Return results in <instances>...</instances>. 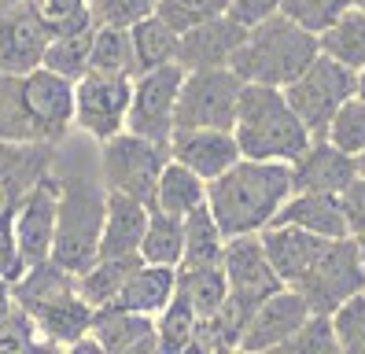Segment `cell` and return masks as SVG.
Listing matches in <instances>:
<instances>
[{
  "label": "cell",
  "instance_id": "obj_24",
  "mask_svg": "<svg viewBox=\"0 0 365 354\" xmlns=\"http://www.w3.org/2000/svg\"><path fill=\"white\" fill-rule=\"evenodd\" d=\"M207 196H210V181L200 177L196 170H188L185 163H178L170 155V163L159 177V188H155V203L159 211L166 214H178V218H188L192 211L207 207Z\"/></svg>",
  "mask_w": 365,
  "mask_h": 354
},
{
  "label": "cell",
  "instance_id": "obj_38",
  "mask_svg": "<svg viewBox=\"0 0 365 354\" xmlns=\"http://www.w3.org/2000/svg\"><path fill=\"white\" fill-rule=\"evenodd\" d=\"M281 350H299V354H332V350H339L332 314H317L314 310V314L303 321V328H299Z\"/></svg>",
  "mask_w": 365,
  "mask_h": 354
},
{
  "label": "cell",
  "instance_id": "obj_26",
  "mask_svg": "<svg viewBox=\"0 0 365 354\" xmlns=\"http://www.w3.org/2000/svg\"><path fill=\"white\" fill-rule=\"evenodd\" d=\"M93 37H96V19L81 22V26H71V30H56L48 52H45V66L71 81L85 78L89 74V63H93Z\"/></svg>",
  "mask_w": 365,
  "mask_h": 354
},
{
  "label": "cell",
  "instance_id": "obj_23",
  "mask_svg": "<svg viewBox=\"0 0 365 354\" xmlns=\"http://www.w3.org/2000/svg\"><path fill=\"white\" fill-rule=\"evenodd\" d=\"M174 295H178V266L140 262L137 270H133V277L122 284V292L115 295L111 306L133 310V314H148V318H159Z\"/></svg>",
  "mask_w": 365,
  "mask_h": 354
},
{
  "label": "cell",
  "instance_id": "obj_27",
  "mask_svg": "<svg viewBox=\"0 0 365 354\" xmlns=\"http://www.w3.org/2000/svg\"><path fill=\"white\" fill-rule=\"evenodd\" d=\"M130 34H133V52H137V74L155 71V66H166V63H178L181 34L166 19H159L155 11L148 19H140L137 26H130Z\"/></svg>",
  "mask_w": 365,
  "mask_h": 354
},
{
  "label": "cell",
  "instance_id": "obj_30",
  "mask_svg": "<svg viewBox=\"0 0 365 354\" xmlns=\"http://www.w3.org/2000/svg\"><path fill=\"white\" fill-rule=\"evenodd\" d=\"M181 255H185V218L152 207L148 233L140 243V258L152 266H181Z\"/></svg>",
  "mask_w": 365,
  "mask_h": 354
},
{
  "label": "cell",
  "instance_id": "obj_15",
  "mask_svg": "<svg viewBox=\"0 0 365 354\" xmlns=\"http://www.w3.org/2000/svg\"><path fill=\"white\" fill-rule=\"evenodd\" d=\"M310 314H314V310L303 299V292H295V288H281V292H273L266 303H259L247 314L244 336H240V350H247V354L281 350L295 332L303 328V321Z\"/></svg>",
  "mask_w": 365,
  "mask_h": 354
},
{
  "label": "cell",
  "instance_id": "obj_5",
  "mask_svg": "<svg viewBox=\"0 0 365 354\" xmlns=\"http://www.w3.org/2000/svg\"><path fill=\"white\" fill-rule=\"evenodd\" d=\"M103 211H107V188L103 181L93 185L81 173L63 177L59 196V226H56V248L52 258L67 266L71 273H81L100 258L103 240Z\"/></svg>",
  "mask_w": 365,
  "mask_h": 354
},
{
  "label": "cell",
  "instance_id": "obj_36",
  "mask_svg": "<svg viewBox=\"0 0 365 354\" xmlns=\"http://www.w3.org/2000/svg\"><path fill=\"white\" fill-rule=\"evenodd\" d=\"M354 4L351 0H284V15L288 19H295L303 30H310V34H325L329 26H336V22L347 15Z\"/></svg>",
  "mask_w": 365,
  "mask_h": 354
},
{
  "label": "cell",
  "instance_id": "obj_19",
  "mask_svg": "<svg viewBox=\"0 0 365 354\" xmlns=\"http://www.w3.org/2000/svg\"><path fill=\"white\" fill-rule=\"evenodd\" d=\"M262 243L269 251L273 270L281 273V280L288 288L303 284V277L314 270V262L321 258V251L329 248L325 236H314V233L299 229V226H281V221L269 226V229H262Z\"/></svg>",
  "mask_w": 365,
  "mask_h": 354
},
{
  "label": "cell",
  "instance_id": "obj_17",
  "mask_svg": "<svg viewBox=\"0 0 365 354\" xmlns=\"http://www.w3.org/2000/svg\"><path fill=\"white\" fill-rule=\"evenodd\" d=\"M247 37V26L236 22L232 15H218L203 22L196 30H185L181 34V52L178 63L185 71H214V66H232L236 52Z\"/></svg>",
  "mask_w": 365,
  "mask_h": 354
},
{
  "label": "cell",
  "instance_id": "obj_1",
  "mask_svg": "<svg viewBox=\"0 0 365 354\" xmlns=\"http://www.w3.org/2000/svg\"><path fill=\"white\" fill-rule=\"evenodd\" d=\"M74 126V81L48 66L0 74V141L59 144Z\"/></svg>",
  "mask_w": 365,
  "mask_h": 354
},
{
  "label": "cell",
  "instance_id": "obj_39",
  "mask_svg": "<svg viewBox=\"0 0 365 354\" xmlns=\"http://www.w3.org/2000/svg\"><path fill=\"white\" fill-rule=\"evenodd\" d=\"M159 0H93L96 26H137L155 11Z\"/></svg>",
  "mask_w": 365,
  "mask_h": 354
},
{
  "label": "cell",
  "instance_id": "obj_43",
  "mask_svg": "<svg viewBox=\"0 0 365 354\" xmlns=\"http://www.w3.org/2000/svg\"><path fill=\"white\" fill-rule=\"evenodd\" d=\"M281 8H284V0H229V15L236 22H244L247 30L266 22V19H273Z\"/></svg>",
  "mask_w": 365,
  "mask_h": 354
},
{
  "label": "cell",
  "instance_id": "obj_34",
  "mask_svg": "<svg viewBox=\"0 0 365 354\" xmlns=\"http://www.w3.org/2000/svg\"><path fill=\"white\" fill-rule=\"evenodd\" d=\"M325 141H332L343 151H351L354 159L365 151V100L358 93L332 115V122L325 129Z\"/></svg>",
  "mask_w": 365,
  "mask_h": 354
},
{
  "label": "cell",
  "instance_id": "obj_42",
  "mask_svg": "<svg viewBox=\"0 0 365 354\" xmlns=\"http://www.w3.org/2000/svg\"><path fill=\"white\" fill-rule=\"evenodd\" d=\"M23 273H26V258L15 243V229H11V221H0V277L19 280Z\"/></svg>",
  "mask_w": 365,
  "mask_h": 354
},
{
  "label": "cell",
  "instance_id": "obj_31",
  "mask_svg": "<svg viewBox=\"0 0 365 354\" xmlns=\"http://www.w3.org/2000/svg\"><path fill=\"white\" fill-rule=\"evenodd\" d=\"M159 328V350L163 354H185L196 350V332H200V314L185 295H174L170 306L155 318Z\"/></svg>",
  "mask_w": 365,
  "mask_h": 354
},
{
  "label": "cell",
  "instance_id": "obj_37",
  "mask_svg": "<svg viewBox=\"0 0 365 354\" xmlns=\"http://www.w3.org/2000/svg\"><path fill=\"white\" fill-rule=\"evenodd\" d=\"M332 325L343 354H365V288L336 310Z\"/></svg>",
  "mask_w": 365,
  "mask_h": 354
},
{
  "label": "cell",
  "instance_id": "obj_16",
  "mask_svg": "<svg viewBox=\"0 0 365 354\" xmlns=\"http://www.w3.org/2000/svg\"><path fill=\"white\" fill-rule=\"evenodd\" d=\"M170 155L178 163H185L188 170H196L200 177H207V181L222 177L225 170H232L244 159L232 129H174Z\"/></svg>",
  "mask_w": 365,
  "mask_h": 354
},
{
  "label": "cell",
  "instance_id": "obj_46",
  "mask_svg": "<svg viewBox=\"0 0 365 354\" xmlns=\"http://www.w3.org/2000/svg\"><path fill=\"white\" fill-rule=\"evenodd\" d=\"M15 4H26V0H0V11H8V8H15Z\"/></svg>",
  "mask_w": 365,
  "mask_h": 354
},
{
  "label": "cell",
  "instance_id": "obj_18",
  "mask_svg": "<svg viewBox=\"0 0 365 354\" xmlns=\"http://www.w3.org/2000/svg\"><path fill=\"white\" fill-rule=\"evenodd\" d=\"M358 173H361V166H358L354 155L336 148L325 137H314L310 148L292 163V177H295L299 192H332V196H339Z\"/></svg>",
  "mask_w": 365,
  "mask_h": 354
},
{
  "label": "cell",
  "instance_id": "obj_3",
  "mask_svg": "<svg viewBox=\"0 0 365 354\" xmlns=\"http://www.w3.org/2000/svg\"><path fill=\"white\" fill-rule=\"evenodd\" d=\"M236 141L244 159H269V163H295L314 141L307 122L295 115L288 93L277 85L247 81L236 115Z\"/></svg>",
  "mask_w": 365,
  "mask_h": 354
},
{
  "label": "cell",
  "instance_id": "obj_33",
  "mask_svg": "<svg viewBox=\"0 0 365 354\" xmlns=\"http://www.w3.org/2000/svg\"><path fill=\"white\" fill-rule=\"evenodd\" d=\"M321 52L347 63L351 71H361L365 66V11L351 8L336 26H329L321 34Z\"/></svg>",
  "mask_w": 365,
  "mask_h": 354
},
{
  "label": "cell",
  "instance_id": "obj_22",
  "mask_svg": "<svg viewBox=\"0 0 365 354\" xmlns=\"http://www.w3.org/2000/svg\"><path fill=\"white\" fill-rule=\"evenodd\" d=\"M281 226H299L314 236H325V240H339V236H351L347 229V214H343L339 196L332 192H292L288 203L277 214ZM273 221V226H277Z\"/></svg>",
  "mask_w": 365,
  "mask_h": 354
},
{
  "label": "cell",
  "instance_id": "obj_12",
  "mask_svg": "<svg viewBox=\"0 0 365 354\" xmlns=\"http://www.w3.org/2000/svg\"><path fill=\"white\" fill-rule=\"evenodd\" d=\"M225 280H229V303L247 318L259 303H266L273 292L288 288L281 273L273 270L269 251L262 243V233H247V236H229L225 243Z\"/></svg>",
  "mask_w": 365,
  "mask_h": 354
},
{
  "label": "cell",
  "instance_id": "obj_49",
  "mask_svg": "<svg viewBox=\"0 0 365 354\" xmlns=\"http://www.w3.org/2000/svg\"><path fill=\"white\" fill-rule=\"evenodd\" d=\"M351 4H354V8H361V11H365V0H351Z\"/></svg>",
  "mask_w": 365,
  "mask_h": 354
},
{
  "label": "cell",
  "instance_id": "obj_40",
  "mask_svg": "<svg viewBox=\"0 0 365 354\" xmlns=\"http://www.w3.org/2000/svg\"><path fill=\"white\" fill-rule=\"evenodd\" d=\"M37 8L56 30H71V26H81V22H93V0H37Z\"/></svg>",
  "mask_w": 365,
  "mask_h": 354
},
{
  "label": "cell",
  "instance_id": "obj_21",
  "mask_svg": "<svg viewBox=\"0 0 365 354\" xmlns=\"http://www.w3.org/2000/svg\"><path fill=\"white\" fill-rule=\"evenodd\" d=\"M148 218H152V207L144 199L125 196V192H107L100 255H140Z\"/></svg>",
  "mask_w": 365,
  "mask_h": 354
},
{
  "label": "cell",
  "instance_id": "obj_11",
  "mask_svg": "<svg viewBox=\"0 0 365 354\" xmlns=\"http://www.w3.org/2000/svg\"><path fill=\"white\" fill-rule=\"evenodd\" d=\"M185 66L181 63H166L155 71H144L133 78V103H130V122L125 129L140 133L148 141L170 144L178 129V96L185 85Z\"/></svg>",
  "mask_w": 365,
  "mask_h": 354
},
{
  "label": "cell",
  "instance_id": "obj_45",
  "mask_svg": "<svg viewBox=\"0 0 365 354\" xmlns=\"http://www.w3.org/2000/svg\"><path fill=\"white\" fill-rule=\"evenodd\" d=\"M358 96L365 100V66H361V71H358Z\"/></svg>",
  "mask_w": 365,
  "mask_h": 354
},
{
  "label": "cell",
  "instance_id": "obj_14",
  "mask_svg": "<svg viewBox=\"0 0 365 354\" xmlns=\"http://www.w3.org/2000/svg\"><path fill=\"white\" fill-rule=\"evenodd\" d=\"M59 196H63V177H56L52 170L23 196V203L11 214V229H15V243L23 251L26 266L52 258L56 248V226H59Z\"/></svg>",
  "mask_w": 365,
  "mask_h": 354
},
{
  "label": "cell",
  "instance_id": "obj_9",
  "mask_svg": "<svg viewBox=\"0 0 365 354\" xmlns=\"http://www.w3.org/2000/svg\"><path fill=\"white\" fill-rule=\"evenodd\" d=\"M133 74L89 71L74 81V129L93 141H111L130 122Z\"/></svg>",
  "mask_w": 365,
  "mask_h": 354
},
{
  "label": "cell",
  "instance_id": "obj_25",
  "mask_svg": "<svg viewBox=\"0 0 365 354\" xmlns=\"http://www.w3.org/2000/svg\"><path fill=\"white\" fill-rule=\"evenodd\" d=\"M140 262H144L140 255H100L89 270L78 273V292H81V299L89 303L93 310L111 306L115 295L122 292V284L133 277V270H137Z\"/></svg>",
  "mask_w": 365,
  "mask_h": 354
},
{
  "label": "cell",
  "instance_id": "obj_44",
  "mask_svg": "<svg viewBox=\"0 0 365 354\" xmlns=\"http://www.w3.org/2000/svg\"><path fill=\"white\" fill-rule=\"evenodd\" d=\"M19 314V295H15V280L0 277V325H8Z\"/></svg>",
  "mask_w": 365,
  "mask_h": 354
},
{
  "label": "cell",
  "instance_id": "obj_20",
  "mask_svg": "<svg viewBox=\"0 0 365 354\" xmlns=\"http://www.w3.org/2000/svg\"><path fill=\"white\" fill-rule=\"evenodd\" d=\"M93 340L103 354H148L159 350V328L155 318L133 314L118 306H100L93 314Z\"/></svg>",
  "mask_w": 365,
  "mask_h": 354
},
{
  "label": "cell",
  "instance_id": "obj_4",
  "mask_svg": "<svg viewBox=\"0 0 365 354\" xmlns=\"http://www.w3.org/2000/svg\"><path fill=\"white\" fill-rule=\"evenodd\" d=\"M321 56V37L303 30L295 19L277 11L273 19L251 26L240 52L232 59V71L244 81H262L284 88Z\"/></svg>",
  "mask_w": 365,
  "mask_h": 354
},
{
  "label": "cell",
  "instance_id": "obj_35",
  "mask_svg": "<svg viewBox=\"0 0 365 354\" xmlns=\"http://www.w3.org/2000/svg\"><path fill=\"white\" fill-rule=\"evenodd\" d=\"M155 15L166 19L178 34H185V30H196L203 22L218 19V15H229V0H159Z\"/></svg>",
  "mask_w": 365,
  "mask_h": 354
},
{
  "label": "cell",
  "instance_id": "obj_10",
  "mask_svg": "<svg viewBox=\"0 0 365 354\" xmlns=\"http://www.w3.org/2000/svg\"><path fill=\"white\" fill-rule=\"evenodd\" d=\"M361 288H365V262L358 251V240L339 236V240H329V248L321 251L314 270L303 277V284L295 292H303V299L317 314H336Z\"/></svg>",
  "mask_w": 365,
  "mask_h": 354
},
{
  "label": "cell",
  "instance_id": "obj_8",
  "mask_svg": "<svg viewBox=\"0 0 365 354\" xmlns=\"http://www.w3.org/2000/svg\"><path fill=\"white\" fill-rule=\"evenodd\" d=\"M284 93L314 137H325L332 115L358 93V71L321 52L292 85H284Z\"/></svg>",
  "mask_w": 365,
  "mask_h": 354
},
{
  "label": "cell",
  "instance_id": "obj_28",
  "mask_svg": "<svg viewBox=\"0 0 365 354\" xmlns=\"http://www.w3.org/2000/svg\"><path fill=\"white\" fill-rule=\"evenodd\" d=\"M225 229L218 226V218L210 214V207H200L185 218V255L181 266L192 270V266H222L225 258Z\"/></svg>",
  "mask_w": 365,
  "mask_h": 354
},
{
  "label": "cell",
  "instance_id": "obj_47",
  "mask_svg": "<svg viewBox=\"0 0 365 354\" xmlns=\"http://www.w3.org/2000/svg\"><path fill=\"white\" fill-rule=\"evenodd\" d=\"M358 240V251H361V262H365V236H354Z\"/></svg>",
  "mask_w": 365,
  "mask_h": 354
},
{
  "label": "cell",
  "instance_id": "obj_6",
  "mask_svg": "<svg viewBox=\"0 0 365 354\" xmlns=\"http://www.w3.org/2000/svg\"><path fill=\"white\" fill-rule=\"evenodd\" d=\"M170 163V144L148 141L133 129L115 133L111 141H100V181L107 192H125L144 199L148 207L155 203L159 177Z\"/></svg>",
  "mask_w": 365,
  "mask_h": 354
},
{
  "label": "cell",
  "instance_id": "obj_13",
  "mask_svg": "<svg viewBox=\"0 0 365 354\" xmlns=\"http://www.w3.org/2000/svg\"><path fill=\"white\" fill-rule=\"evenodd\" d=\"M56 26L41 15L37 0L0 11V74H30L45 66Z\"/></svg>",
  "mask_w": 365,
  "mask_h": 354
},
{
  "label": "cell",
  "instance_id": "obj_7",
  "mask_svg": "<svg viewBox=\"0 0 365 354\" xmlns=\"http://www.w3.org/2000/svg\"><path fill=\"white\" fill-rule=\"evenodd\" d=\"M244 78L232 66L188 71L178 96V129H232L240 115Z\"/></svg>",
  "mask_w": 365,
  "mask_h": 354
},
{
  "label": "cell",
  "instance_id": "obj_32",
  "mask_svg": "<svg viewBox=\"0 0 365 354\" xmlns=\"http://www.w3.org/2000/svg\"><path fill=\"white\" fill-rule=\"evenodd\" d=\"M89 71L133 74V78H137V52H133V34H130V26H96Z\"/></svg>",
  "mask_w": 365,
  "mask_h": 354
},
{
  "label": "cell",
  "instance_id": "obj_41",
  "mask_svg": "<svg viewBox=\"0 0 365 354\" xmlns=\"http://www.w3.org/2000/svg\"><path fill=\"white\" fill-rule=\"evenodd\" d=\"M343 214H347V229L351 236H365V173H358L354 181L339 192Z\"/></svg>",
  "mask_w": 365,
  "mask_h": 354
},
{
  "label": "cell",
  "instance_id": "obj_2",
  "mask_svg": "<svg viewBox=\"0 0 365 354\" xmlns=\"http://www.w3.org/2000/svg\"><path fill=\"white\" fill-rule=\"evenodd\" d=\"M292 192H295L292 163L240 159L232 170L210 181L207 207L218 218L225 236H247L269 229Z\"/></svg>",
  "mask_w": 365,
  "mask_h": 354
},
{
  "label": "cell",
  "instance_id": "obj_48",
  "mask_svg": "<svg viewBox=\"0 0 365 354\" xmlns=\"http://www.w3.org/2000/svg\"><path fill=\"white\" fill-rule=\"evenodd\" d=\"M358 166H361V173H365V151L358 155Z\"/></svg>",
  "mask_w": 365,
  "mask_h": 354
},
{
  "label": "cell",
  "instance_id": "obj_29",
  "mask_svg": "<svg viewBox=\"0 0 365 354\" xmlns=\"http://www.w3.org/2000/svg\"><path fill=\"white\" fill-rule=\"evenodd\" d=\"M178 295H185L196 306L200 318H210L229 303V280H225V266H178Z\"/></svg>",
  "mask_w": 365,
  "mask_h": 354
}]
</instances>
